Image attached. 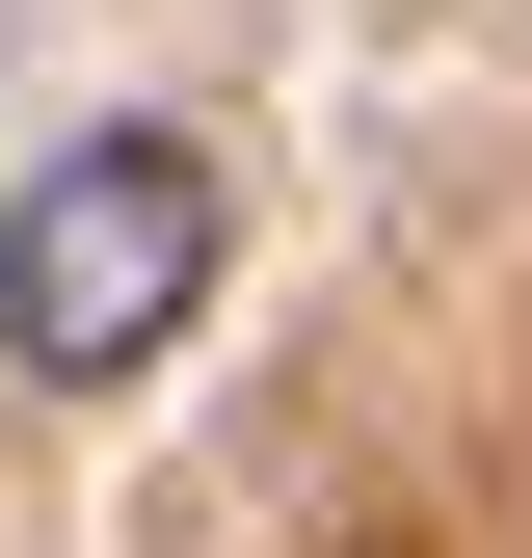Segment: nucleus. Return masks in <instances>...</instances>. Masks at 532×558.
I'll list each match as a JSON object with an SVG mask.
<instances>
[{
  "instance_id": "1",
  "label": "nucleus",
  "mask_w": 532,
  "mask_h": 558,
  "mask_svg": "<svg viewBox=\"0 0 532 558\" xmlns=\"http://www.w3.org/2000/svg\"><path fill=\"white\" fill-rule=\"evenodd\" d=\"M214 240H240V186L186 160V133H81V160L0 214V373H160L186 319H214Z\"/></svg>"
}]
</instances>
